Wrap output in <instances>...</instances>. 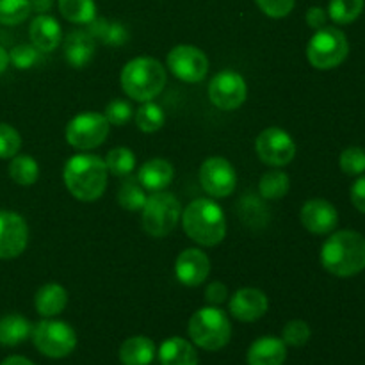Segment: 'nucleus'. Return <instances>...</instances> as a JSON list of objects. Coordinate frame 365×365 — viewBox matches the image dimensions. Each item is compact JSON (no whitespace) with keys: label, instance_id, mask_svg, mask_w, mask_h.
I'll return each instance as SVG.
<instances>
[{"label":"nucleus","instance_id":"obj_1","mask_svg":"<svg viewBox=\"0 0 365 365\" xmlns=\"http://www.w3.org/2000/svg\"><path fill=\"white\" fill-rule=\"evenodd\" d=\"M321 266L330 274L349 278L365 269V237L355 230H339L321 248Z\"/></svg>","mask_w":365,"mask_h":365},{"label":"nucleus","instance_id":"obj_2","mask_svg":"<svg viewBox=\"0 0 365 365\" xmlns=\"http://www.w3.org/2000/svg\"><path fill=\"white\" fill-rule=\"evenodd\" d=\"M106 163L98 155L78 153L64 164V185L78 202H96L107 187Z\"/></svg>","mask_w":365,"mask_h":365},{"label":"nucleus","instance_id":"obj_3","mask_svg":"<svg viewBox=\"0 0 365 365\" xmlns=\"http://www.w3.org/2000/svg\"><path fill=\"white\" fill-rule=\"evenodd\" d=\"M182 227L191 241L200 246H217L227 235L223 209L210 198H198L182 212Z\"/></svg>","mask_w":365,"mask_h":365},{"label":"nucleus","instance_id":"obj_4","mask_svg":"<svg viewBox=\"0 0 365 365\" xmlns=\"http://www.w3.org/2000/svg\"><path fill=\"white\" fill-rule=\"evenodd\" d=\"M125 95L138 102H152L166 86V68L153 57H135L128 61L120 75Z\"/></svg>","mask_w":365,"mask_h":365},{"label":"nucleus","instance_id":"obj_5","mask_svg":"<svg viewBox=\"0 0 365 365\" xmlns=\"http://www.w3.org/2000/svg\"><path fill=\"white\" fill-rule=\"evenodd\" d=\"M189 337L205 351H220L230 342L232 324L220 307H203L189 319Z\"/></svg>","mask_w":365,"mask_h":365},{"label":"nucleus","instance_id":"obj_6","mask_svg":"<svg viewBox=\"0 0 365 365\" xmlns=\"http://www.w3.org/2000/svg\"><path fill=\"white\" fill-rule=\"evenodd\" d=\"M349 53V43L344 32L337 27L316 31L307 45V59L316 70H334L341 66Z\"/></svg>","mask_w":365,"mask_h":365},{"label":"nucleus","instance_id":"obj_7","mask_svg":"<svg viewBox=\"0 0 365 365\" xmlns=\"http://www.w3.org/2000/svg\"><path fill=\"white\" fill-rule=\"evenodd\" d=\"M182 216L180 202L173 192L157 191L143 207V228L152 237H166L175 230Z\"/></svg>","mask_w":365,"mask_h":365},{"label":"nucleus","instance_id":"obj_8","mask_svg":"<svg viewBox=\"0 0 365 365\" xmlns=\"http://www.w3.org/2000/svg\"><path fill=\"white\" fill-rule=\"evenodd\" d=\"M31 339L36 349L48 359H64L77 346V334L64 321L43 319L32 327Z\"/></svg>","mask_w":365,"mask_h":365},{"label":"nucleus","instance_id":"obj_9","mask_svg":"<svg viewBox=\"0 0 365 365\" xmlns=\"http://www.w3.org/2000/svg\"><path fill=\"white\" fill-rule=\"evenodd\" d=\"M109 121L100 113H81L66 125L68 145L77 150H93L109 135Z\"/></svg>","mask_w":365,"mask_h":365},{"label":"nucleus","instance_id":"obj_10","mask_svg":"<svg viewBox=\"0 0 365 365\" xmlns=\"http://www.w3.org/2000/svg\"><path fill=\"white\" fill-rule=\"evenodd\" d=\"M168 70L182 82L196 84L209 73V57L205 52L192 45H178L168 53Z\"/></svg>","mask_w":365,"mask_h":365},{"label":"nucleus","instance_id":"obj_11","mask_svg":"<svg viewBox=\"0 0 365 365\" xmlns=\"http://www.w3.org/2000/svg\"><path fill=\"white\" fill-rule=\"evenodd\" d=\"M248 86L245 77L234 70H223L210 78L209 100L220 110H235L245 103Z\"/></svg>","mask_w":365,"mask_h":365},{"label":"nucleus","instance_id":"obj_12","mask_svg":"<svg viewBox=\"0 0 365 365\" xmlns=\"http://www.w3.org/2000/svg\"><path fill=\"white\" fill-rule=\"evenodd\" d=\"M259 159L267 166L282 168L296 157V143L284 128L269 127L259 134L255 141Z\"/></svg>","mask_w":365,"mask_h":365},{"label":"nucleus","instance_id":"obj_13","mask_svg":"<svg viewBox=\"0 0 365 365\" xmlns=\"http://www.w3.org/2000/svg\"><path fill=\"white\" fill-rule=\"evenodd\" d=\"M200 184L212 198H227L237 187V173L225 157H209L200 168Z\"/></svg>","mask_w":365,"mask_h":365},{"label":"nucleus","instance_id":"obj_14","mask_svg":"<svg viewBox=\"0 0 365 365\" xmlns=\"http://www.w3.org/2000/svg\"><path fill=\"white\" fill-rule=\"evenodd\" d=\"M29 242L27 221L16 212L0 210V260H11L25 252Z\"/></svg>","mask_w":365,"mask_h":365},{"label":"nucleus","instance_id":"obj_15","mask_svg":"<svg viewBox=\"0 0 365 365\" xmlns=\"http://www.w3.org/2000/svg\"><path fill=\"white\" fill-rule=\"evenodd\" d=\"M299 220H302V225L310 234L324 235L337 228L339 212L335 205H331L328 200L314 198L305 202V205L302 207Z\"/></svg>","mask_w":365,"mask_h":365},{"label":"nucleus","instance_id":"obj_16","mask_svg":"<svg viewBox=\"0 0 365 365\" xmlns=\"http://www.w3.org/2000/svg\"><path fill=\"white\" fill-rule=\"evenodd\" d=\"M228 309H230L232 316L241 323H253L266 316V312L269 310V299H267L266 292H262L260 289L245 287L239 289L232 296Z\"/></svg>","mask_w":365,"mask_h":365},{"label":"nucleus","instance_id":"obj_17","mask_svg":"<svg viewBox=\"0 0 365 365\" xmlns=\"http://www.w3.org/2000/svg\"><path fill=\"white\" fill-rule=\"evenodd\" d=\"M175 273L178 282L187 287H198L209 278L210 273V259L205 252L198 248L184 250L177 257L175 262Z\"/></svg>","mask_w":365,"mask_h":365},{"label":"nucleus","instance_id":"obj_18","mask_svg":"<svg viewBox=\"0 0 365 365\" xmlns=\"http://www.w3.org/2000/svg\"><path fill=\"white\" fill-rule=\"evenodd\" d=\"M29 36L36 48L41 50L43 53H48L56 50L63 41V29H61L59 21L50 14H38L32 20Z\"/></svg>","mask_w":365,"mask_h":365},{"label":"nucleus","instance_id":"obj_19","mask_svg":"<svg viewBox=\"0 0 365 365\" xmlns=\"http://www.w3.org/2000/svg\"><path fill=\"white\" fill-rule=\"evenodd\" d=\"M287 359V346L278 337H260L250 346L248 365H284Z\"/></svg>","mask_w":365,"mask_h":365},{"label":"nucleus","instance_id":"obj_20","mask_svg":"<svg viewBox=\"0 0 365 365\" xmlns=\"http://www.w3.org/2000/svg\"><path fill=\"white\" fill-rule=\"evenodd\" d=\"M96 41L88 31H73L64 39V57L77 70L88 66L95 56Z\"/></svg>","mask_w":365,"mask_h":365},{"label":"nucleus","instance_id":"obj_21","mask_svg":"<svg viewBox=\"0 0 365 365\" xmlns=\"http://www.w3.org/2000/svg\"><path fill=\"white\" fill-rule=\"evenodd\" d=\"M68 292L63 285L50 282L38 289L34 296L36 312L43 317H56L66 309Z\"/></svg>","mask_w":365,"mask_h":365},{"label":"nucleus","instance_id":"obj_22","mask_svg":"<svg viewBox=\"0 0 365 365\" xmlns=\"http://www.w3.org/2000/svg\"><path fill=\"white\" fill-rule=\"evenodd\" d=\"M157 355L160 365H198L196 348L182 337L166 339Z\"/></svg>","mask_w":365,"mask_h":365},{"label":"nucleus","instance_id":"obj_23","mask_svg":"<svg viewBox=\"0 0 365 365\" xmlns=\"http://www.w3.org/2000/svg\"><path fill=\"white\" fill-rule=\"evenodd\" d=\"M173 166L171 163L164 159H152L146 160L141 168H139L138 173V180L141 182V185L148 191L157 192L163 191L164 187L171 184L173 180Z\"/></svg>","mask_w":365,"mask_h":365},{"label":"nucleus","instance_id":"obj_24","mask_svg":"<svg viewBox=\"0 0 365 365\" xmlns=\"http://www.w3.org/2000/svg\"><path fill=\"white\" fill-rule=\"evenodd\" d=\"M155 355V342L145 335L127 339L120 348V362L123 365H150Z\"/></svg>","mask_w":365,"mask_h":365},{"label":"nucleus","instance_id":"obj_25","mask_svg":"<svg viewBox=\"0 0 365 365\" xmlns=\"http://www.w3.org/2000/svg\"><path fill=\"white\" fill-rule=\"evenodd\" d=\"M88 32L95 41L107 46H121L128 41V31L120 21H109L106 18H95L88 24Z\"/></svg>","mask_w":365,"mask_h":365},{"label":"nucleus","instance_id":"obj_26","mask_svg":"<svg viewBox=\"0 0 365 365\" xmlns=\"http://www.w3.org/2000/svg\"><path fill=\"white\" fill-rule=\"evenodd\" d=\"M32 324L20 314H7L0 319V346L14 348L31 337Z\"/></svg>","mask_w":365,"mask_h":365},{"label":"nucleus","instance_id":"obj_27","mask_svg":"<svg viewBox=\"0 0 365 365\" xmlns=\"http://www.w3.org/2000/svg\"><path fill=\"white\" fill-rule=\"evenodd\" d=\"M291 189V180L289 175L282 170H271L262 175L259 182V192L264 200L273 202V200H282Z\"/></svg>","mask_w":365,"mask_h":365},{"label":"nucleus","instance_id":"obj_28","mask_svg":"<svg viewBox=\"0 0 365 365\" xmlns=\"http://www.w3.org/2000/svg\"><path fill=\"white\" fill-rule=\"evenodd\" d=\"M118 203L121 209L130 210V212L143 210L146 203V195L138 177H127L121 182L120 189H118Z\"/></svg>","mask_w":365,"mask_h":365},{"label":"nucleus","instance_id":"obj_29","mask_svg":"<svg viewBox=\"0 0 365 365\" xmlns=\"http://www.w3.org/2000/svg\"><path fill=\"white\" fill-rule=\"evenodd\" d=\"M61 14L71 24L88 25L96 18L95 0H57Z\"/></svg>","mask_w":365,"mask_h":365},{"label":"nucleus","instance_id":"obj_30","mask_svg":"<svg viewBox=\"0 0 365 365\" xmlns=\"http://www.w3.org/2000/svg\"><path fill=\"white\" fill-rule=\"evenodd\" d=\"M9 177L18 185H32L39 178V164L31 155H14L9 164Z\"/></svg>","mask_w":365,"mask_h":365},{"label":"nucleus","instance_id":"obj_31","mask_svg":"<svg viewBox=\"0 0 365 365\" xmlns=\"http://www.w3.org/2000/svg\"><path fill=\"white\" fill-rule=\"evenodd\" d=\"M365 0H330L328 16L339 25L353 24L362 14Z\"/></svg>","mask_w":365,"mask_h":365},{"label":"nucleus","instance_id":"obj_32","mask_svg":"<svg viewBox=\"0 0 365 365\" xmlns=\"http://www.w3.org/2000/svg\"><path fill=\"white\" fill-rule=\"evenodd\" d=\"M166 121V114H164L163 107L157 106L155 102H145L135 113V123H138L139 130L152 134V132L160 130Z\"/></svg>","mask_w":365,"mask_h":365},{"label":"nucleus","instance_id":"obj_33","mask_svg":"<svg viewBox=\"0 0 365 365\" xmlns=\"http://www.w3.org/2000/svg\"><path fill=\"white\" fill-rule=\"evenodd\" d=\"M103 163H106L109 173L116 175V177H128L135 168V155L130 148L118 146L107 153Z\"/></svg>","mask_w":365,"mask_h":365},{"label":"nucleus","instance_id":"obj_34","mask_svg":"<svg viewBox=\"0 0 365 365\" xmlns=\"http://www.w3.org/2000/svg\"><path fill=\"white\" fill-rule=\"evenodd\" d=\"M31 14L29 0H0V24L18 25Z\"/></svg>","mask_w":365,"mask_h":365},{"label":"nucleus","instance_id":"obj_35","mask_svg":"<svg viewBox=\"0 0 365 365\" xmlns=\"http://www.w3.org/2000/svg\"><path fill=\"white\" fill-rule=\"evenodd\" d=\"M312 337V330H310L309 323L303 319H292L289 321L282 331V341L285 346H292V348H302Z\"/></svg>","mask_w":365,"mask_h":365},{"label":"nucleus","instance_id":"obj_36","mask_svg":"<svg viewBox=\"0 0 365 365\" xmlns=\"http://www.w3.org/2000/svg\"><path fill=\"white\" fill-rule=\"evenodd\" d=\"M41 50L36 48L34 45H16L9 52V63H13L18 70H31L36 64L41 63Z\"/></svg>","mask_w":365,"mask_h":365},{"label":"nucleus","instance_id":"obj_37","mask_svg":"<svg viewBox=\"0 0 365 365\" xmlns=\"http://www.w3.org/2000/svg\"><path fill=\"white\" fill-rule=\"evenodd\" d=\"M339 164L346 175H351V177L362 175L365 171V150L360 146H349L341 153Z\"/></svg>","mask_w":365,"mask_h":365},{"label":"nucleus","instance_id":"obj_38","mask_svg":"<svg viewBox=\"0 0 365 365\" xmlns=\"http://www.w3.org/2000/svg\"><path fill=\"white\" fill-rule=\"evenodd\" d=\"M21 148V138L14 127L0 123V159H13Z\"/></svg>","mask_w":365,"mask_h":365},{"label":"nucleus","instance_id":"obj_39","mask_svg":"<svg viewBox=\"0 0 365 365\" xmlns=\"http://www.w3.org/2000/svg\"><path fill=\"white\" fill-rule=\"evenodd\" d=\"M132 107L130 103L125 102V100H113L110 103H107L106 107V120L109 121V125H116V127H123L125 123H128L132 118Z\"/></svg>","mask_w":365,"mask_h":365},{"label":"nucleus","instance_id":"obj_40","mask_svg":"<svg viewBox=\"0 0 365 365\" xmlns=\"http://www.w3.org/2000/svg\"><path fill=\"white\" fill-rule=\"evenodd\" d=\"M264 14L269 18H285L294 9L296 0H255Z\"/></svg>","mask_w":365,"mask_h":365},{"label":"nucleus","instance_id":"obj_41","mask_svg":"<svg viewBox=\"0 0 365 365\" xmlns=\"http://www.w3.org/2000/svg\"><path fill=\"white\" fill-rule=\"evenodd\" d=\"M228 298V289L227 285L221 284V282H210L205 289V302L209 305H221V303L227 302Z\"/></svg>","mask_w":365,"mask_h":365},{"label":"nucleus","instance_id":"obj_42","mask_svg":"<svg viewBox=\"0 0 365 365\" xmlns=\"http://www.w3.org/2000/svg\"><path fill=\"white\" fill-rule=\"evenodd\" d=\"M305 20H307V25H309V27H312V29H316V31H319V29H323L324 25H327L328 13L323 9V7L314 6V7H310L309 11H307Z\"/></svg>","mask_w":365,"mask_h":365},{"label":"nucleus","instance_id":"obj_43","mask_svg":"<svg viewBox=\"0 0 365 365\" xmlns=\"http://www.w3.org/2000/svg\"><path fill=\"white\" fill-rule=\"evenodd\" d=\"M351 203L359 212L365 214V177H360L351 185Z\"/></svg>","mask_w":365,"mask_h":365},{"label":"nucleus","instance_id":"obj_44","mask_svg":"<svg viewBox=\"0 0 365 365\" xmlns=\"http://www.w3.org/2000/svg\"><path fill=\"white\" fill-rule=\"evenodd\" d=\"M31 4V11H36L39 14H46V11H50L53 0H29Z\"/></svg>","mask_w":365,"mask_h":365},{"label":"nucleus","instance_id":"obj_45","mask_svg":"<svg viewBox=\"0 0 365 365\" xmlns=\"http://www.w3.org/2000/svg\"><path fill=\"white\" fill-rule=\"evenodd\" d=\"M0 365H36V364L31 362L29 359H25V356L13 355V356H7V359L4 360V362Z\"/></svg>","mask_w":365,"mask_h":365},{"label":"nucleus","instance_id":"obj_46","mask_svg":"<svg viewBox=\"0 0 365 365\" xmlns=\"http://www.w3.org/2000/svg\"><path fill=\"white\" fill-rule=\"evenodd\" d=\"M9 66V52L4 46H0V75L7 70Z\"/></svg>","mask_w":365,"mask_h":365}]
</instances>
